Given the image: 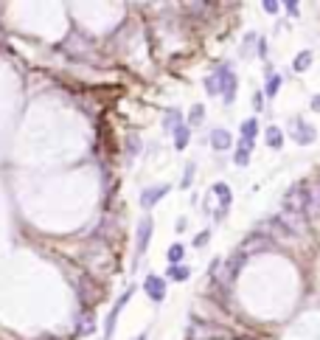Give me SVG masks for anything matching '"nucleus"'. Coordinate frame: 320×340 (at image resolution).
<instances>
[{
	"instance_id": "f257e3e1",
	"label": "nucleus",
	"mask_w": 320,
	"mask_h": 340,
	"mask_svg": "<svg viewBox=\"0 0 320 340\" xmlns=\"http://www.w3.org/2000/svg\"><path fill=\"white\" fill-rule=\"evenodd\" d=\"M205 90L208 93H222L225 96V101H233V96H236V76L230 73V67H219L214 76H208L205 79Z\"/></svg>"
},
{
	"instance_id": "f03ea898",
	"label": "nucleus",
	"mask_w": 320,
	"mask_h": 340,
	"mask_svg": "<svg viewBox=\"0 0 320 340\" xmlns=\"http://www.w3.org/2000/svg\"><path fill=\"white\" fill-rule=\"evenodd\" d=\"M303 208H306V191H303V186L290 188V191L284 194V211H290V214H303Z\"/></svg>"
},
{
	"instance_id": "7ed1b4c3",
	"label": "nucleus",
	"mask_w": 320,
	"mask_h": 340,
	"mask_svg": "<svg viewBox=\"0 0 320 340\" xmlns=\"http://www.w3.org/2000/svg\"><path fill=\"white\" fill-rule=\"evenodd\" d=\"M278 222H281V228L290 233H306V217L303 214H290V211H281V217H278Z\"/></svg>"
},
{
	"instance_id": "20e7f679",
	"label": "nucleus",
	"mask_w": 320,
	"mask_h": 340,
	"mask_svg": "<svg viewBox=\"0 0 320 340\" xmlns=\"http://www.w3.org/2000/svg\"><path fill=\"white\" fill-rule=\"evenodd\" d=\"M144 290H146V295H149L155 304H160V301H163V295H166V281L160 279V276H146Z\"/></svg>"
},
{
	"instance_id": "39448f33",
	"label": "nucleus",
	"mask_w": 320,
	"mask_h": 340,
	"mask_svg": "<svg viewBox=\"0 0 320 340\" xmlns=\"http://www.w3.org/2000/svg\"><path fill=\"white\" fill-rule=\"evenodd\" d=\"M312 217V219H320V183L306 188V208H303V217Z\"/></svg>"
},
{
	"instance_id": "423d86ee",
	"label": "nucleus",
	"mask_w": 320,
	"mask_h": 340,
	"mask_svg": "<svg viewBox=\"0 0 320 340\" xmlns=\"http://www.w3.org/2000/svg\"><path fill=\"white\" fill-rule=\"evenodd\" d=\"M270 239L264 236V233H253V236H247L242 242V248H239V256H247V253H253V250H270Z\"/></svg>"
},
{
	"instance_id": "0eeeda50",
	"label": "nucleus",
	"mask_w": 320,
	"mask_h": 340,
	"mask_svg": "<svg viewBox=\"0 0 320 340\" xmlns=\"http://www.w3.org/2000/svg\"><path fill=\"white\" fill-rule=\"evenodd\" d=\"M149 239H152V217H144L138 222V245H135V253H138V256H144Z\"/></svg>"
},
{
	"instance_id": "6e6552de",
	"label": "nucleus",
	"mask_w": 320,
	"mask_h": 340,
	"mask_svg": "<svg viewBox=\"0 0 320 340\" xmlns=\"http://www.w3.org/2000/svg\"><path fill=\"white\" fill-rule=\"evenodd\" d=\"M292 135H295L298 144H312V141L317 138L314 127H309V124H303V121H292Z\"/></svg>"
},
{
	"instance_id": "1a4fd4ad",
	"label": "nucleus",
	"mask_w": 320,
	"mask_h": 340,
	"mask_svg": "<svg viewBox=\"0 0 320 340\" xmlns=\"http://www.w3.org/2000/svg\"><path fill=\"white\" fill-rule=\"evenodd\" d=\"M129 298H132V290H127V292H124V295H121V298H118V304H115V307H113V312H110V318H107V326H104V334H107V337H110V334H113V326H115V318H118V312H121V310H124V304H127Z\"/></svg>"
},
{
	"instance_id": "9d476101",
	"label": "nucleus",
	"mask_w": 320,
	"mask_h": 340,
	"mask_svg": "<svg viewBox=\"0 0 320 340\" xmlns=\"http://www.w3.org/2000/svg\"><path fill=\"white\" fill-rule=\"evenodd\" d=\"M166 191H169V186H155V188H146L144 194H140V206H144V208H152L157 200H160V197L166 194Z\"/></svg>"
},
{
	"instance_id": "9b49d317",
	"label": "nucleus",
	"mask_w": 320,
	"mask_h": 340,
	"mask_svg": "<svg viewBox=\"0 0 320 340\" xmlns=\"http://www.w3.org/2000/svg\"><path fill=\"white\" fill-rule=\"evenodd\" d=\"M188 337L191 340H208V337H222V332H214V329L202 326V323H194L191 332H188Z\"/></svg>"
},
{
	"instance_id": "f8f14e48",
	"label": "nucleus",
	"mask_w": 320,
	"mask_h": 340,
	"mask_svg": "<svg viewBox=\"0 0 320 340\" xmlns=\"http://www.w3.org/2000/svg\"><path fill=\"white\" fill-rule=\"evenodd\" d=\"M211 144L217 146V149H228L233 141H230V132H228V129H214V132H211Z\"/></svg>"
},
{
	"instance_id": "ddd939ff",
	"label": "nucleus",
	"mask_w": 320,
	"mask_h": 340,
	"mask_svg": "<svg viewBox=\"0 0 320 340\" xmlns=\"http://www.w3.org/2000/svg\"><path fill=\"white\" fill-rule=\"evenodd\" d=\"M267 144L272 146V149H281V144H284V132L278 127H267Z\"/></svg>"
},
{
	"instance_id": "4468645a",
	"label": "nucleus",
	"mask_w": 320,
	"mask_h": 340,
	"mask_svg": "<svg viewBox=\"0 0 320 340\" xmlns=\"http://www.w3.org/2000/svg\"><path fill=\"white\" fill-rule=\"evenodd\" d=\"M256 132H259V121H256V118H247V121L242 124V138L253 141V138H256Z\"/></svg>"
},
{
	"instance_id": "2eb2a0df",
	"label": "nucleus",
	"mask_w": 320,
	"mask_h": 340,
	"mask_svg": "<svg viewBox=\"0 0 320 340\" xmlns=\"http://www.w3.org/2000/svg\"><path fill=\"white\" fill-rule=\"evenodd\" d=\"M309 65H312V54H309V51H303V54H298V56H295V62H292V67H295L298 73H301V71H306Z\"/></svg>"
},
{
	"instance_id": "dca6fc26",
	"label": "nucleus",
	"mask_w": 320,
	"mask_h": 340,
	"mask_svg": "<svg viewBox=\"0 0 320 340\" xmlns=\"http://www.w3.org/2000/svg\"><path fill=\"white\" fill-rule=\"evenodd\" d=\"M174 141H177V149H186L188 146V127H177L174 129Z\"/></svg>"
},
{
	"instance_id": "f3484780",
	"label": "nucleus",
	"mask_w": 320,
	"mask_h": 340,
	"mask_svg": "<svg viewBox=\"0 0 320 340\" xmlns=\"http://www.w3.org/2000/svg\"><path fill=\"white\" fill-rule=\"evenodd\" d=\"M214 194L222 200V206H228V202H230V188L225 186V183H217V186H214Z\"/></svg>"
},
{
	"instance_id": "a211bd4d",
	"label": "nucleus",
	"mask_w": 320,
	"mask_h": 340,
	"mask_svg": "<svg viewBox=\"0 0 320 340\" xmlns=\"http://www.w3.org/2000/svg\"><path fill=\"white\" fill-rule=\"evenodd\" d=\"M180 110H169V113H166V129H177L180 127Z\"/></svg>"
},
{
	"instance_id": "6ab92c4d",
	"label": "nucleus",
	"mask_w": 320,
	"mask_h": 340,
	"mask_svg": "<svg viewBox=\"0 0 320 340\" xmlns=\"http://www.w3.org/2000/svg\"><path fill=\"white\" fill-rule=\"evenodd\" d=\"M169 279L186 281V279H188V270H186V267H177V264H174V267H169Z\"/></svg>"
},
{
	"instance_id": "aec40b11",
	"label": "nucleus",
	"mask_w": 320,
	"mask_h": 340,
	"mask_svg": "<svg viewBox=\"0 0 320 340\" xmlns=\"http://www.w3.org/2000/svg\"><path fill=\"white\" fill-rule=\"evenodd\" d=\"M202 116H205V107H202V104H194L191 116H188V118H191V124H199V121H202Z\"/></svg>"
},
{
	"instance_id": "412c9836",
	"label": "nucleus",
	"mask_w": 320,
	"mask_h": 340,
	"mask_svg": "<svg viewBox=\"0 0 320 340\" xmlns=\"http://www.w3.org/2000/svg\"><path fill=\"white\" fill-rule=\"evenodd\" d=\"M180 259H183V245H171V248H169V261H171V264H177Z\"/></svg>"
},
{
	"instance_id": "4be33fe9",
	"label": "nucleus",
	"mask_w": 320,
	"mask_h": 340,
	"mask_svg": "<svg viewBox=\"0 0 320 340\" xmlns=\"http://www.w3.org/2000/svg\"><path fill=\"white\" fill-rule=\"evenodd\" d=\"M93 332V315L82 318V326H79V334H90Z\"/></svg>"
},
{
	"instance_id": "5701e85b",
	"label": "nucleus",
	"mask_w": 320,
	"mask_h": 340,
	"mask_svg": "<svg viewBox=\"0 0 320 340\" xmlns=\"http://www.w3.org/2000/svg\"><path fill=\"white\" fill-rule=\"evenodd\" d=\"M278 87H281V76H270V82H267V93H270V96H275Z\"/></svg>"
},
{
	"instance_id": "b1692460",
	"label": "nucleus",
	"mask_w": 320,
	"mask_h": 340,
	"mask_svg": "<svg viewBox=\"0 0 320 340\" xmlns=\"http://www.w3.org/2000/svg\"><path fill=\"white\" fill-rule=\"evenodd\" d=\"M250 149H253V141H247V138L239 141V152H247L250 155Z\"/></svg>"
},
{
	"instance_id": "393cba45",
	"label": "nucleus",
	"mask_w": 320,
	"mask_h": 340,
	"mask_svg": "<svg viewBox=\"0 0 320 340\" xmlns=\"http://www.w3.org/2000/svg\"><path fill=\"white\" fill-rule=\"evenodd\" d=\"M253 107L259 110V113L264 110V96H261V93H256V96H253Z\"/></svg>"
},
{
	"instance_id": "a878e982",
	"label": "nucleus",
	"mask_w": 320,
	"mask_h": 340,
	"mask_svg": "<svg viewBox=\"0 0 320 340\" xmlns=\"http://www.w3.org/2000/svg\"><path fill=\"white\" fill-rule=\"evenodd\" d=\"M236 166H244V163H247V152H239V149H236Z\"/></svg>"
},
{
	"instance_id": "bb28decb",
	"label": "nucleus",
	"mask_w": 320,
	"mask_h": 340,
	"mask_svg": "<svg viewBox=\"0 0 320 340\" xmlns=\"http://www.w3.org/2000/svg\"><path fill=\"white\" fill-rule=\"evenodd\" d=\"M191 177H194V166H191V163H188L186 175H183V186H188V183H191Z\"/></svg>"
},
{
	"instance_id": "cd10ccee",
	"label": "nucleus",
	"mask_w": 320,
	"mask_h": 340,
	"mask_svg": "<svg viewBox=\"0 0 320 340\" xmlns=\"http://www.w3.org/2000/svg\"><path fill=\"white\" fill-rule=\"evenodd\" d=\"M264 9H267L270 14H275V12H278V3H275V0H267V3H264Z\"/></svg>"
},
{
	"instance_id": "c85d7f7f",
	"label": "nucleus",
	"mask_w": 320,
	"mask_h": 340,
	"mask_svg": "<svg viewBox=\"0 0 320 340\" xmlns=\"http://www.w3.org/2000/svg\"><path fill=\"white\" fill-rule=\"evenodd\" d=\"M287 12H290L292 17H295V14H298V3H295V0H290V3H287Z\"/></svg>"
},
{
	"instance_id": "c756f323",
	"label": "nucleus",
	"mask_w": 320,
	"mask_h": 340,
	"mask_svg": "<svg viewBox=\"0 0 320 340\" xmlns=\"http://www.w3.org/2000/svg\"><path fill=\"white\" fill-rule=\"evenodd\" d=\"M208 233H211V231H202V233L197 236V242H194V245H205V242H208Z\"/></svg>"
},
{
	"instance_id": "7c9ffc66",
	"label": "nucleus",
	"mask_w": 320,
	"mask_h": 340,
	"mask_svg": "<svg viewBox=\"0 0 320 340\" xmlns=\"http://www.w3.org/2000/svg\"><path fill=\"white\" fill-rule=\"evenodd\" d=\"M312 110H314V113H320V96L312 98Z\"/></svg>"
},
{
	"instance_id": "2f4dec72",
	"label": "nucleus",
	"mask_w": 320,
	"mask_h": 340,
	"mask_svg": "<svg viewBox=\"0 0 320 340\" xmlns=\"http://www.w3.org/2000/svg\"><path fill=\"white\" fill-rule=\"evenodd\" d=\"M135 340H146V334H140V337H135Z\"/></svg>"
}]
</instances>
